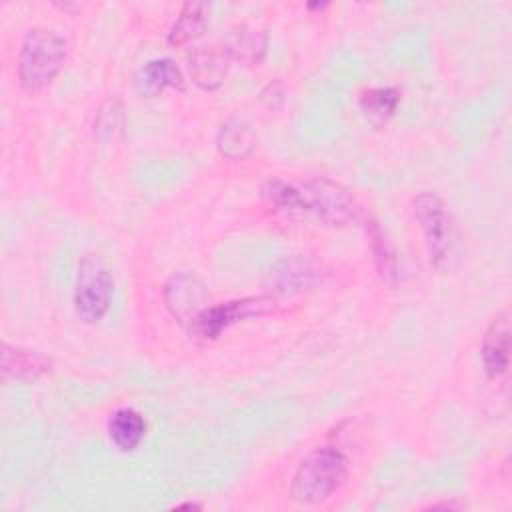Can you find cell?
I'll list each match as a JSON object with an SVG mask.
<instances>
[{
	"instance_id": "cell-1",
	"label": "cell",
	"mask_w": 512,
	"mask_h": 512,
	"mask_svg": "<svg viewBox=\"0 0 512 512\" xmlns=\"http://www.w3.org/2000/svg\"><path fill=\"white\" fill-rule=\"evenodd\" d=\"M262 194L270 204L288 214L310 216L328 226H346L364 218L354 194L328 178L296 184L270 178L264 182Z\"/></svg>"
},
{
	"instance_id": "cell-2",
	"label": "cell",
	"mask_w": 512,
	"mask_h": 512,
	"mask_svg": "<svg viewBox=\"0 0 512 512\" xmlns=\"http://www.w3.org/2000/svg\"><path fill=\"white\" fill-rule=\"evenodd\" d=\"M348 458L334 446L314 448L298 464L290 494L300 504H318L330 498L346 480Z\"/></svg>"
},
{
	"instance_id": "cell-3",
	"label": "cell",
	"mask_w": 512,
	"mask_h": 512,
	"mask_svg": "<svg viewBox=\"0 0 512 512\" xmlns=\"http://www.w3.org/2000/svg\"><path fill=\"white\" fill-rule=\"evenodd\" d=\"M68 54L66 40L48 28H32L18 54V80L26 92L44 90L62 70Z\"/></svg>"
},
{
	"instance_id": "cell-4",
	"label": "cell",
	"mask_w": 512,
	"mask_h": 512,
	"mask_svg": "<svg viewBox=\"0 0 512 512\" xmlns=\"http://www.w3.org/2000/svg\"><path fill=\"white\" fill-rule=\"evenodd\" d=\"M112 296H114V278L108 266L102 262L100 256L86 254L78 264L76 284H74L76 316L86 324L100 322L110 310Z\"/></svg>"
},
{
	"instance_id": "cell-5",
	"label": "cell",
	"mask_w": 512,
	"mask_h": 512,
	"mask_svg": "<svg viewBox=\"0 0 512 512\" xmlns=\"http://www.w3.org/2000/svg\"><path fill=\"white\" fill-rule=\"evenodd\" d=\"M274 308L270 298L254 296V298H240V300H230L224 304L216 306H206L200 310L188 324V336L194 342L206 344L216 340L224 330L234 326L240 320H248L254 316H262Z\"/></svg>"
},
{
	"instance_id": "cell-6",
	"label": "cell",
	"mask_w": 512,
	"mask_h": 512,
	"mask_svg": "<svg viewBox=\"0 0 512 512\" xmlns=\"http://www.w3.org/2000/svg\"><path fill=\"white\" fill-rule=\"evenodd\" d=\"M414 218L422 230L424 244L434 266H442L452 250V218L444 200L434 192H420L412 200Z\"/></svg>"
},
{
	"instance_id": "cell-7",
	"label": "cell",
	"mask_w": 512,
	"mask_h": 512,
	"mask_svg": "<svg viewBox=\"0 0 512 512\" xmlns=\"http://www.w3.org/2000/svg\"><path fill=\"white\" fill-rule=\"evenodd\" d=\"M164 302L178 322L188 324L200 310L206 308L208 292L194 274L176 272L164 286Z\"/></svg>"
},
{
	"instance_id": "cell-8",
	"label": "cell",
	"mask_w": 512,
	"mask_h": 512,
	"mask_svg": "<svg viewBox=\"0 0 512 512\" xmlns=\"http://www.w3.org/2000/svg\"><path fill=\"white\" fill-rule=\"evenodd\" d=\"M482 366L486 376L498 378L508 370L510 362V316L508 312H500L484 332L482 338Z\"/></svg>"
},
{
	"instance_id": "cell-9",
	"label": "cell",
	"mask_w": 512,
	"mask_h": 512,
	"mask_svg": "<svg viewBox=\"0 0 512 512\" xmlns=\"http://www.w3.org/2000/svg\"><path fill=\"white\" fill-rule=\"evenodd\" d=\"M188 68L194 84L204 90H214L228 74L230 56L224 46H200L190 54Z\"/></svg>"
},
{
	"instance_id": "cell-10",
	"label": "cell",
	"mask_w": 512,
	"mask_h": 512,
	"mask_svg": "<svg viewBox=\"0 0 512 512\" xmlns=\"http://www.w3.org/2000/svg\"><path fill=\"white\" fill-rule=\"evenodd\" d=\"M222 46L228 52L230 60H238L240 64L252 66L266 56L268 38L262 30H256L246 24H238L230 28Z\"/></svg>"
},
{
	"instance_id": "cell-11",
	"label": "cell",
	"mask_w": 512,
	"mask_h": 512,
	"mask_svg": "<svg viewBox=\"0 0 512 512\" xmlns=\"http://www.w3.org/2000/svg\"><path fill=\"white\" fill-rule=\"evenodd\" d=\"M0 356V368L6 378L34 380L50 370V360L44 354L36 350L10 346L8 342L2 344Z\"/></svg>"
},
{
	"instance_id": "cell-12",
	"label": "cell",
	"mask_w": 512,
	"mask_h": 512,
	"mask_svg": "<svg viewBox=\"0 0 512 512\" xmlns=\"http://www.w3.org/2000/svg\"><path fill=\"white\" fill-rule=\"evenodd\" d=\"M134 86L142 96H158L168 88L182 90V74L170 58H156L136 72Z\"/></svg>"
},
{
	"instance_id": "cell-13",
	"label": "cell",
	"mask_w": 512,
	"mask_h": 512,
	"mask_svg": "<svg viewBox=\"0 0 512 512\" xmlns=\"http://www.w3.org/2000/svg\"><path fill=\"white\" fill-rule=\"evenodd\" d=\"M144 434L146 422L142 414L136 412L134 408H120L108 420V436L114 442V446L122 452L138 448V444L144 440Z\"/></svg>"
},
{
	"instance_id": "cell-14",
	"label": "cell",
	"mask_w": 512,
	"mask_h": 512,
	"mask_svg": "<svg viewBox=\"0 0 512 512\" xmlns=\"http://www.w3.org/2000/svg\"><path fill=\"white\" fill-rule=\"evenodd\" d=\"M254 130L242 120H228L220 126L216 136V146L222 156L230 160H242L256 148Z\"/></svg>"
},
{
	"instance_id": "cell-15",
	"label": "cell",
	"mask_w": 512,
	"mask_h": 512,
	"mask_svg": "<svg viewBox=\"0 0 512 512\" xmlns=\"http://www.w3.org/2000/svg\"><path fill=\"white\" fill-rule=\"evenodd\" d=\"M208 6L204 2H186L178 12V18L170 26L168 44L170 46H184L190 40L198 38L206 28Z\"/></svg>"
},
{
	"instance_id": "cell-16",
	"label": "cell",
	"mask_w": 512,
	"mask_h": 512,
	"mask_svg": "<svg viewBox=\"0 0 512 512\" xmlns=\"http://www.w3.org/2000/svg\"><path fill=\"white\" fill-rule=\"evenodd\" d=\"M398 102H400V92L394 86L370 88V90H364L360 96V108L374 126L386 124L396 112Z\"/></svg>"
},
{
	"instance_id": "cell-17",
	"label": "cell",
	"mask_w": 512,
	"mask_h": 512,
	"mask_svg": "<svg viewBox=\"0 0 512 512\" xmlns=\"http://www.w3.org/2000/svg\"><path fill=\"white\" fill-rule=\"evenodd\" d=\"M364 226H366V234L370 238L372 244V254L376 260V266L380 270V276L388 282H394L396 278V258H394V250L390 246V242L386 240L382 228L378 226L376 220L372 218H362Z\"/></svg>"
},
{
	"instance_id": "cell-18",
	"label": "cell",
	"mask_w": 512,
	"mask_h": 512,
	"mask_svg": "<svg viewBox=\"0 0 512 512\" xmlns=\"http://www.w3.org/2000/svg\"><path fill=\"white\" fill-rule=\"evenodd\" d=\"M178 508H198V504H190V502H188V504H180Z\"/></svg>"
},
{
	"instance_id": "cell-19",
	"label": "cell",
	"mask_w": 512,
	"mask_h": 512,
	"mask_svg": "<svg viewBox=\"0 0 512 512\" xmlns=\"http://www.w3.org/2000/svg\"><path fill=\"white\" fill-rule=\"evenodd\" d=\"M308 8H326V4H308Z\"/></svg>"
}]
</instances>
